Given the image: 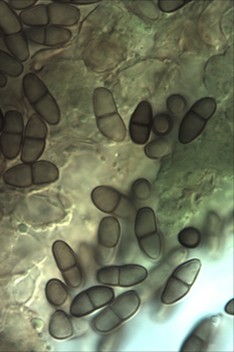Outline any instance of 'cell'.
Returning <instances> with one entry per match:
<instances>
[{"mask_svg": "<svg viewBox=\"0 0 234 352\" xmlns=\"http://www.w3.org/2000/svg\"><path fill=\"white\" fill-rule=\"evenodd\" d=\"M122 227L118 218L105 217L100 222L97 235V261L100 265H109L114 261L119 246Z\"/></svg>", "mask_w": 234, "mask_h": 352, "instance_id": "cell-13", "label": "cell"}, {"mask_svg": "<svg viewBox=\"0 0 234 352\" xmlns=\"http://www.w3.org/2000/svg\"><path fill=\"white\" fill-rule=\"evenodd\" d=\"M4 217V210L2 209L1 207H0V222H1L2 219H3Z\"/></svg>", "mask_w": 234, "mask_h": 352, "instance_id": "cell-39", "label": "cell"}, {"mask_svg": "<svg viewBox=\"0 0 234 352\" xmlns=\"http://www.w3.org/2000/svg\"><path fill=\"white\" fill-rule=\"evenodd\" d=\"M131 6L136 14L140 15L141 17H145L146 19L151 20V21H156L159 18V10L158 5L154 1H133L131 2Z\"/></svg>", "mask_w": 234, "mask_h": 352, "instance_id": "cell-29", "label": "cell"}, {"mask_svg": "<svg viewBox=\"0 0 234 352\" xmlns=\"http://www.w3.org/2000/svg\"><path fill=\"white\" fill-rule=\"evenodd\" d=\"M172 153L171 143L165 138H159L146 144L145 155L151 160H159L168 156Z\"/></svg>", "mask_w": 234, "mask_h": 352, "instance_id": "cell-24", "label": "cell"}, {"mask_svg": "<svg viewBox=\"0 0 234 352\" xmlns=\"http://www.w3.org/2000/svg\"><path fill=\"white\" fill-rule=\"evenodd\" d=\"M187 4V0H159L158 7L159 12H165V14H172Z\"/></svg>", "mask_w": 234, "mask_h": 352, "instance_id": "cell-33", "label": "cell"}, {"mask_svg": "<svg viewBox=\"0 0 234 352\" xmlns=\"http://www.w3.org/2000/svg\"><path fill=\"white\" fill-rule=\"evenodd\" d=\"M25 127L21 112L9 110L5 113L3 129L0 133V148L6 160L14 161L19 157L24 141Z\"/></svg>", "mask_w": 234, "mask_h": 352, "instance_id": "cell-11", "label": "cell"}, {"mask_svg": "<svg viewBox=\"0 0 234 352\" xmlns=\"http://www.w3.org/2000/svg\"><path fill=\"white\" fill-rule=\"evenodd\" d=\"M47 138V123L37 114L32 115L25 127L24 141L20 153L22 163L32 164L40 160L45 153Z\"/></svg>", "mask_w": 234, "mask_h": 352, "instance_id": "cell-12", "label": "cell"}, {"mask_svg": "<svg viewBox=\"0 0 234 352\" xmlns=\"http://www.w3.org/2000/svg\"><path fill=\"white\" fill-rule=\"evenodd\" d=\"M49 25L69 28L75 27L81 19V12L73 5L66 3L64 0L47 4Z\"/></svg>", "mask_w": 234, "mask_h": 352, "instance_id": "cell-16", "label": "cell"}, {"mask_svg": "<svg viewBox=\"0 0 234 352\" xmlns=\"http://www.w3.org/2000/svg\"><path fill=\"white\" fill-rule=\"evenodd\" d=\"M131 192H132L133 197L139 201H146L150 199L152 195L150 182L143 178L136 179L131 186Z\"/></svg>", "mask_w": 234, "mask_h": 352, "instance_id": "cell-31", "label": "cell"}, {"mask_svg": "<svg viewBox=\"0 0 234 352\" xmlns=\"http://www.w3.org/2000/svg\"><path fill=\"white\" fill-rule=\"evenodd\" d=\"M152 131L149 126H143L137 124L128 125V133H130V140L136 145L145 146L148 143L150 138Z\"/></svg>", "mask_w": 234, "mask_h": 352, "instance_id": "cell-30", "label": "cell"}, {"mask_svg": "<svg viewBox=\"0 0 234 352\" xmlns=\"http://www.w3.org/2000/svg\"><path fill=\"white\" fill-rule=\"evenodd\" d=\"M202 270V261L192 258L176 267L172 272L161 293V302L164 305H172L189 294Z\"/></svg>", "mask_w": 234, "mask_h": 352, "instance_id": "cell-6", "label": "cell"}, {"mask_svg": "<svg viewBox=\"0 0 234 352\" xmlns=\"http://www.w3.org/2000/svg\"><path fill=\"white\" fill-rule=\"evenodd\" d=\"M174 129V122L172 118L165 113H161L153 117V120L151 123V131L154 135L159 136V138H165L166 135L171 133Z\"/></svg>", "mask_w": 234, "mask_h": 352, "instance_id": "cell-27", "label": "cell"}, {"mask_svg": "<svg viewBox=\"0 0 234 352\" xmlns=\"http://www.w3.org/2000/svg\"><path fill=\"white\" fill-rule=\"evenodd\" d=\"M90 197L94 206L110 217L130 220L135 214L133 203L114 187L108 185L95 187Z\"/></svg>", "mask_w": 234, "mask_h": 352, "instance_id": "cell-7", "label": "cell"}, {"mask_svg": "<svg viewBox=\"0 0 234 352\" xmlns=\"http://www.w3.org/2000/svg\"><path fill=\"white\" fill-rule=\"evenodd\" d=\"M115 298L114 287L100 284L90 287L73 298L69 307V314L78 320L86 318L106 307Z\"/></svg>", "mask_w": 234, "mask_h": 352, "instance_id": "cell-9", "label": "cell"}, {"mask_svg": "<svg viewBox=\"0 0 234 352\" xmlns=\"http://www.w3.org/2000/svg\"><path fill=\"white\" fill-rule=\"evenodd\" d=\"M148 277V270L139 264L102 266L96 272L97 282L112 287H130L139 286Z\"/></svg>", "mask_w": 234, "mask_h": 352, "instance_id": "cell-8", "label": "cell"}, {"mask_svg": "<svg viewBox=\"0 0 234 352\" xmlns=\"http://www.w3.org/2000/svg\"><path fill=\"white\" fill-rule=\"evenodd\" d=\"M66 3L73 5V6H87V5H94L99 3L100 0H64Z\"/></svg>", "mask_w": 234, "mask_h": 352, "instance_id": "cell-35", "label": "cell"}, {"mask_svg": "<svg viewBox=\"0 0 234 352\" xmlns=\"http://www.w3.org/2000/svg\"><path fill=\"white\" fill-rule=\"evenodd\" d=\"M23 92L36 114L47 124L56 126L61 120L60 107L47 86L35 74H25L22 82Z\"/></svg>", "mask_w": 234, "mask_h": 352, "instance_id": "cell-3", "label": "cell"}, {"mask_svg": "<svg viewBox=\"0 0 234 352\" xmlns=\"http://www.w3.org/2000/svg\"><path fill=\"white\" fill-rule=\"evenodd\" d=\"M60 178V171L52 162L38 160L32 164H18L5 172L4 184L12 188L27 189L55 184Z\"/></svg>", "mask_w": 234, "mask_h": 352, "instance_id": "cell-2", "label": "cell"}, {"mask_svg": "<svg viewBox=\"0 0 234 352\" xmlns=\"http://www.w3.org/2000/svg\"><path fill=\"white\" fill-rule=\"evenodd\" d=\"M25 71L24 64L20 63L7 51L0 49V73L7 77L18 78Z\"/></svg>", "mask_w": 234, "mask_h": 352, "instance_id": "cell-23", "label": "cell"}, {"mask_svg": "<svg viewBox=\"0 0 234 352\" xmlns=\"http://www.w3.org/2000/svg\"><path fill=\"white\" fill-rule=\"evenodd\" d=\"M166 107L172 115H182L187 109L186 98L181 94H172L167 99Z\"/></svg>", "mask_w": 234, "mask_h": 352, "instance_id": "cell-32", "label": "cell"}, {"mask_svg": "<svg viewBox=\"0 0 234 352\" xmlns=\"http://www.w3.org/2000/svg\"><path fill=\"white\" fill-rule=\"evenodd\" d=\"M224 311H225L226 314L230 316H234V299H231L229 300L228 304L225 305L224 307Z\"/></svg>", "mask_w": 234, "mask_h": 352, "instance_id": "cell-36", "label": "cell"}, {"mask_svg": "<svg viewBox=\"0 0 234 352\" xmlns=\"http://www.w3.org/2000/svg\"><path fill=\"white\" fill-rule=\"evenodd\" d=\"M93 109L95 117L100 118L104 116L117 113V105L112 92L106 87H97L93 92Z\"/></svg>", "mask_w": 234, "mask_h": 352, "instance_id": "cell-21", "label": "cell"}, {"mask_svg": "<svg viewBox=\"0 0 234 352\" xmlns=\"http://www.w3.org/2000/svg\"><path fill=\"white\" fill-rule=\"evenodd\" d=\"M71 296L69 287L60 279L52 278L46 283L45 298L52 307H62Z\"/></svg>", "mask_w": 234, "mask_h": 352, "instance_id": "cell-20", "label": "cell"}, {"mask_svg": "<svg viewBox=\"0 0 234 352\" xmlns=\"http://www.w3.org/2000/svg\"><path fill=\"white\" fill-rule=\"evenodd\" d=\"M4 125V113L2 111L1 107H0V133L3 129Z\"/></svg>", "mask_w": 234, "mask_h": 352, "instance_id": "cell-38", "label": "cell"}, {"mask_svg": "<svg viewBox=\"0 0 234 352\" xmlns=\"http://www.w3.org/2000/svg\"><path fill=\"white\" fill-rule=\"evenodd\" d=\"M0 30L8 52L20 63H27L30 56V49L24 25L17 12L3 0H0Z\"/></svg>", "mask_w": 234, "mask_h": 352, "instance_id": "cell-4", "label": "cell"}, {"mask_svg": "<svg viewBox=\"0 0 234 352\" xmlns=\"http://www.w3.org/2000/svg\"><path fill=\"white\" fill-rule=\"evenodd\" d=\"M1 38H2V32H1V30H0V40H1Z\"/></svg>", "mask_w": 234, "mask_h": 352, "instance_id": "cell-40", "label": "cell"}, {"mask_svg": "<svg viewBox=\"0 0 234 352\" xmlns=\"http://www.w3.org/2000/svg\"><path fill=\"white\" fill-rule=\"evenodd\" d=\"M222 321L221 315L208 316L194 326L184 341L180 352H202L207 351L217 338Z\"/></svg>", "mask_w": 234, "mask_h": 352, "instance_id": "cell-14", "label": "cell"}, {"mask_svg": "<svg viewBox=\"0 0 234 352\" xmlns=\"http://www.w3.org/2000/svg\"><path fill=\"white\" fill-rule=\"evenodd\" d=\"M22 24L27 28L48 27L47 4H37L20 12Z\"/></svg>", "mask_w": 234, "mask_h": 352, "instance_id": "cell-22", "label": "cell"}, {"mask_svg": "<svg viewBox=\"0 0 234 352\" xmlns=\"http://www.w3.org/2000/svg\"><path fill=\"white\" fill-rule=\"evenodd\" d=\"M141 305V299L136 290H128L100 309L91 320V328L100 335H107L134 317Z\"/></svg>", "mask_w": 234, "mask_h": 352, "instance_id": "cell-1", "label": "cell"}, {"mask_svg": "<svg viewBox=\"0 0 234 352\" xmlns=\"http://www.w3.org/2000/svg\"><path fill=\"white\" fill-rule=\"evenodd\" d=\"M96 123L100 133L110 141L120 143L127 138V127L118 112L97 118Z\"/></svg>", "mask_w": 234, "mask_h": 352, "instance_id": "cell-18", "label": "cell"}, {"mask_svg": "<svg viewBox=\"0 0 234 352\" xmlns=\"http://www.w3.org/2000/svg\"><path fill=\"white\" fill-rule=\"evenodd\" d=\"M207 122L200 119L199 116L189 111L183 118L181 124L179 126L178 140L183 145L192 143L204 130Z\"/></svg>", "mask_w": 234, "mask_h": 352, "instance_id": "cell-19", "label": "cell"}, {"mask_svg": "<svg viewBox=\"0 0 234 352\" xmlns=\"http://www.w3.org/2000/svg\"><path fill=\"white\" fill-rule=\"evenodd\" d=\"M9 7L14 12H25L37 5L38 0H8Z\"/></svg>", "mask_w": 234, "mask_h": 352, "instance_id": "cell-34", "label": "cell"}, {"mask_svg": "<svg viewBox=\"0 0 234 352\" xmlns=\"http://www.w3.org/2000/svg\"><path fill=\"white\" fill-rule=\"evenodd\" d=\"M8 84V77L0 73V89H4Z\"/></svg>", "mask_w": 234, "mask_h": 352, "instance_id": "cell-37", "label": "cell"}, {"mask_svg": "<svg viewBox=\"0 0 234 352\" xmlns=\"http://www.w3.org/2000/svg\"><path fill=\"white\" fill-rule=\"evenodd\" d=\"M75 318L62 309H56L49 320L48 331L51 338L58 341L68 340L76 333Z\"/></svg>", "mask_w": 234, "mask_h": 352, "instance_id": "cell-17", "label": "cell"}, {"mask_svg": "<svg viewBox=\"0 0 234 352\" xmlns=\"http://www.w3.org/2000/svg\"><path fill=\"white\" fill-rule=\"evenodd\" d=\"M177 239L183 248L195 249L199 248L202 243V233L196 228H186L180 231Z\"/></svg>", "mask_w": 234, "mask_h": 352, "instance_id": "cell-28", "label": "cell"}, {"mask_svg": "<svg viewBox=\"0 0 234 352\" xmlns=\"http://www.w3.org/2000/svg\"><path fill=\"white\" fill-rule=\"evenodd\" d=\"M2 154H1V148H0V156H1Z\"/></svg>", "mask_w": 234, "mask_h": 352, "instance_id": "cell-41", "label": "cell"}, {"mask_svg": "<svg viewBox=\"0 0 234 352\" xmlns=\"http://www.w3.org/2000/svg\"><path fill=\"white\" fill-rule=\"evenodd\" d=\"M25 34L28 43L36 45L55 47L66 45L73 38V32L69 28L53 27H38L25 28Z\"/></svg>", "mask_w": 234, "mask_h": 352, "instance_id": "cell-15", "label": "cell"}, {"mask_svg": "<svg viewBox=\"0 0 234 352\" xmlns=\"http://www.w3.org/2000/svg\"><path fill=\"white\" fill-rule=\"evenodd\" d=\"M134 234L139 248L151 261L161 258L163 241L158 228V219L152 208H141L136 212Z\"/></svg>", "mask_w": 234, "mask_h": 352, "instance_id": "cell-5", "label": "cell"}, {"mask_svg": "<svg viewBox=\"0 0 234 352\" xmlns=\"http://www.w3.org/2000/svg\"><path fill=\"white\" fill-rule=\"evenodd\" d=\"M52 253L63 281L71 289H80L84 285L83 267L75 252L66 241L58 240L53 243Z\"/></svg>", "mask_w": 234, "mask_h": 352, "instance_id": "cell-10", "label": "cell"}, {"mask_svg": "<svg viewBox=\"0 0 234 352\" xmlns=\"http://www.w3.org/2000/svg\"><path fill=\"white\" fill-rule=\"evenodd\" d=\"M190 111L199 116L200 119L208 122L217 111V102L213 98L205 97L200 99L192 105Z\"/></svg>", "mask_w": 234, "mask_h": 352, "instance_id": "cell-26", "label": "cell"}, {"mask_svg": "<svg viewBox=\"0 0 234 352\" xmlns=\"http://www.w3.org/2000/svg\"><path fill=\"white\" fill-rule=\"evenodd\" d=\"M153 117V109H152L150 102L141 101L136 107L134 112L131 115L130 123V124L149 126V127H151Z\"/></svg>", "mask_w": 234, "mask_h": 352, "instance_id": "cell-25", "label": "cell"}]
</instances>
